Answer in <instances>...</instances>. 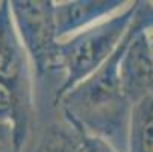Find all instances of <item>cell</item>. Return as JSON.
Wrapping results in <instances>:
<instances>
[{
  "instance_id": "6da1fadb",
  "label": "cell",
  "mask_w": 153,
  "mask_h": 152,
  "mask_svg": "<svg viewBox=\"0 0 153 152\" xmlns=\"http://www.w3.org/2000/svg\"><path fill=\"white\" fill-rule=\"evenodd\" d=\"M153 23H144L141 6L117 50L93 75L58 97L67 122L79 131L103 139L120 152H126L130 102L123 90L120 61L132 38Z\"/></svg>"
},
{
  "instance_id": "7a4b0ae2",
  "label": "cell",
  "mask_w": 153,
  "mask_h": 152,
  "mask_svg": "<svg viewBox=\"0 0 153 152\" xmlns=\"http://www.w3.org/2000/svg\"><path fill=\"white\" fill-rule=\"evenodd\" d=\"M138 5L127 2L114 15L58 41V62L65 78L56 97L93 75L117 50L134 23Z\"/></svg>"
},
{
  "instance_id": "3957f363",
  "label": "cell",
  "mask_w": 153,
  "mask_h": 152,
  "mask_svg": "<svg viewBox=\"0 0 153 152\" xmlns=\"http://www.w3.org/2000/svg\"><path fill=\"white\" fill-rule=\"evenodd\" d=\"M15 32L38 73L58 62L53 2H12L9 8Z\"/></svg>"
},
{
  "instance_id": "277c9868",
  "label": "cell",
  "mask_w": 153,
  "mask_h": 152,
  "mask_svg": "<svg viewBox=\"0 0 153 152\" xmlns=\"http://www.w3.org/2000/svg\"><path fill=\"white\" fill-rule=\"evenodd\" d=\"M0 81L26 105L29 90V58L15 32L9 9H0Z\"/></svg>"
},
{
  "instance_id": "5b68a950",
  "label": "cell",
  "mask_w": 153,
  "mask_h": 152,
  "mask_svg": "<svg viewBox=\"0 0 153 152\" xmlns=\"http://www.w3.org/2000/svg\"><path fill=\"white\" fill-rule=\"evenodd\" d=\"M146 29L132 38L120 61L121 85L132 103L143 96L153 94V56L149 50Z\"/></svg>"
},
{
  "instance_id": "8992f818",
  "label": "cell",
  "mask_w": 153,
  "mask_h": 152,
  "mask_svg": "<svg viewBox=\"0 0 153 152\" xmlns=\"http://www.w3.org/2000/svg\"><path fill=\"white\" fill-rule=\"evenodd\" d=\"M127 2L120 0H74L53 3L56 40L61 41L118 12Z\"/></svg>"
},
{
  "instance_id": "52a82bcc",
  "label": "cell",
  "mask_w": 153,
  "mask_h": 152,
  "mask_svg": "<svg viewBox=\"0 0 153 152\" xmlns=\"http://www.w3.org/2000/svg\"><path fill=\"white\" fill-rule=\"evenodd\" d=\"M126 152H153V94L143 96L132 103Z\"/></svg>"
},
{
  "instance_id": "ba28073f",
  "label": "cell",
  "mask_w": 153,
  "mask_h": 152,
  "mask_svg": "<svg viewBox=\"0 0 153 152\" xmlns=\"http://www.w3.org/2000/svg\"><path fill=\"white\" fill-rule=\"evenodd\" d=\"M35 152H82L80 133L68 122L53 123L46 128Z\"/></svg>"
},
{
  "instance_id": "9c48e42d",
  "label": "cell",
  "mask_w": 153,
  "mask_h": 152,
  "mask_svg": "<svg viewBox=\"0 0 153 152\" xmlns=\"http://www.w3.org/2000/svg\"><path fill=\"white\" fill-rule=\"evenodd\" d=\"M79 133H80V139H82V152H120L108 142H105L103 139L86 134L83 131H79Z\"/></svg>"
},
{
  "instance_id": "30bf717a",
  "label": "cell",
  "mask_w": 153,
  "mask_h": 152,
  "mask_svg": "<svg viewBox=\"0 0 153 152\" xmlns=\"http://www.w3.org/2000/svg\"><path fill=\"white\" fill-rule=\"evenodd\" d=\"M146 37H147V44H149V50L153 56V25L150 28L146 29Z\"/></svg>"
}]
</instances>
